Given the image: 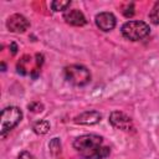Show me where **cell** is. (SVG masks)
I'll list each match as a JSON object with an SVG mask.
<instances>
[{"label":"cell","instance_id":"cell-1","mask_svg":"<svg viewBox=\"0 0 159 159\" xmlns=\"http://www.w3.org/2000/svg\"><path fill=\"white\" fill-rule=\"evenodd\" d=\"M73 148L83 159H104L111 154V148L103 145V138L97 134H83L73 140Z\"/></svg>","mask_w":159,"mask_h":159},{"label":"cell","instance_id":"cell-2","mask_svg":"<svg viewBox=\"0 0 159 159\" xmlns=\"http://www.w3.org/2000/svg\"><path fill=\"white\" fill-rule=\"evenodd\" d=\"M120 32L124 39L129 41H139L147 37L150 32V27L147 22L140 20H129L120 27Z\"/></svg>","mask_w":159,"mask_h":159},{"label":"cell","instance_id":"cell-3","mask_svg":"<svg viewBox=\"0 0 159 159\" xmlns=\"http://www.w3.org/2000/svg\"><path fill=\"white\" fill-rule=\"evenodd\" d=\"M63 77L73 86H84L91 81V72L82 65H70L65 67Z\"/></svg>","mask_w":159,"mask_h":159},{"label":"cell","instance_id":"cell-4","mask_svg":"<svg viewBox=\"0 0 159 159\" xmlns=\"http://www.w3.org/2000/svg\"><path fill=\"white\" fill-rule=\"evenodd\" d=\"M22 119V112L16 106L6 107L1 111V127L0 132L1 135H5L11 129H14Z\"/></svg>","mask_w":159,"mask_h":159},{"label":"cell","instance_id":"cell-5","mask_svg":"<svg viewBox=\"0 0 159 159\" xmlns=\"http://www.w3.org/2000/svg\"><path fill=\"white\" fill-rule=\"evenodd\" d=\"M109 123L112 124L113 128H116L118 130H122L125 133L134 132V124H133L132 118L123 112L113 111L109 114Z\"/></svg>","mask_w":159,"mask_h":159},{"label":"cell","instance_id":"cell-6","mask_svg":"<svg viewBox=\"0 0 159 159\" xmlns=\"http://www.w3.org/2000/svg\"><path fill=\"white\" fill-rule=\"evenodd\" d=\"M29 26H30V21L21 14H14L6 20V27L9 29V31L15 34L25 32L29 29Z\"/></svg>","mask_w":159,"mask_h":159},{"label":"cell","instance_id":"cell-7","mask_svg":"<svg viewBox=\"0 0 159 159\" xmlns=\"http://www.w3.org/2000/svg\"><path fill=\"white\" fill-rule=\"evenodd\" d=\"M94 22H96V25L99 30H102L104 32H108V31H112L116 27L117 19L112 12L103 11V12H99V14L96 15Z\"/></svg>","mask_w":159,"mask_h":159},{"label":"cell","instance_id":"cell-8","mask_svg":"<svg viewBox=\"0 0 159 159\" xmlns=\"http://www.w3.org/2000/svg\"><path fill=\"white\" fill-rule=\"evenodd\" d=\"M63 20L72 26H83L87 24L86 16L78 9H68L63 12Z\"/></svg>","mask_w":159,"mask_h":159},{"label":"cell","instance_id":"cell-9","mask_svg":"<svg viewBox=\"0 0 159 159\" xmlns=\"http://www.w3.org/2000/svg\"><path fill=\"white\" fill-rule=\"evenodd\" d=\"M101 113L97 111H86L78 116L75 117L73 122L76 124H82V125H93L97 124L98 122H101Z\"/></svg>","mask_w":159,"mask_h":159},{"label":"cell","instance_id":"cell-10","mask_svg":"<svg viewBox=\"0 0 159 159\" xmlns=\"http://www.w3.org/2000/svg\"><path fill=\"white\" fill-rule=\"evenodd\" d=\"M32 130L39 134V135H43L46 134L48 130H50V122L46 120V119H41V120H37L34 127H32Z\"/></svg>","mask_w":159,"mask_h":159},{"label":"cell","instance_id":"cell-11","mask_svg":"<svg viewBox=\"0 0 159 159\" xmlns=\"http://www.w3.org/2000/svg\"><path fill=\"white\" fill-rule=\"evenodd\" d=\"M71 5V1L70 0H66V1H63V0H55V1H52L51 2V7H52V10L53 11H66V10H68V6Z\"/></svg>","mask_w":159,"mask_h":159},{"label":"cell","instance_id":"cell-12","mask_svg":"<svg viewBox=\"0 0 159 159\" xmlns=\"http://www.w3.org/2000/svg\"><path fill=\"white\" fill-rule=\"evenodd\" d=\"M48 148H50V152L53 157L61 154V140L58 138H53L50 143H48Z\"/></svg>","mask_w":159,"mask_h":159},{"label":"cell","instance_id":"cell-13","mask_svg":"<svg viewBox=\"0 0 159 159\" xmlns=\"http://www.w3.org/2000/svg\"><path fill=\"white\" fill-rule=\"evenodd\" d=\"M149 20H150L152 24L159 25V1H157L153 5V7L149 12Z\"/></svg>","mask_w":159,"mask_h":159},{"label":"cell","instance_id":"cell-14","mask_svg":"<svg viewBox=\"0 0 159 159\" xmlns=\"http://www.w3.org/2000/svg\"><path fill=\"white\" fill-rule=\"evenodd\" d=\"M42 108H43L42 104L39 102H32L29 104V111H32V112H41Z\"/></svg>","mask_w":159,"mask_h":159},{"label":"cell","instance_id":"cell-15","mask_svg":"<svg viewBox=\"0 0 159 159\" xmlns=\"http://www.w3.org/2000/svg\"><path fill=\"white\" fill-rule=\"evenodd\" d=\"M123 14H124L125 17H130L134 14V6H133V4L127 5L125 6V10H123Z\"/></svg>","mask_w":159,"mask_h":159},{"label":"cell","instance_id":"cell-16","mask_svg":"<svg viewBox=\"0 0 159 159\" xmlns=\"http://www.w3.org/2000/svg\"><path fill=\"white\" fill-rule=\"evenodd\" d=\"M17 159H35V157L29 152H22V153H20Z\"/></svg>","mask_w":159,"mask_h":159},{"label":"cell","instance_id":"cell-17","mask_svg":"<svg viewBox=\"0 0 159 159\" xmlns=\"http://www.w3.org/2000/svg\"><path fill=\"white\" fill-rule=\"evenodd\" d=\"M16 50H17V46H16V45L12 42V43H11V51H12V53H14V55L16 53Z\"/></svg>","mask_w":159,"mask_h":159},{"label":"cell","instance_id":"cell-18","mask_svg":"<svg viewBox=\"0 0 159 159\" xmlns=\"http://www.w3.org/2000/svg\"><path fill=\"white\" fill-rule=\"evenodd\" d=\"M1 66H2V71H5V68H6V67H5V63H4V62L1 63Z\"/></svg>","mask_w":159,"mask_h":159}]
</instances>
